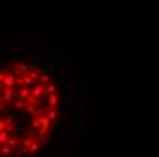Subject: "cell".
<instances>
[{"label":"cell","instance_id":"cell-1","mask_svg":"<svg viewBox=\"0 0 159 157\" xmlns=\"http://www.w3.org/2000/svg\"><path fill=\"white\" fill-rule=\"evenodd\" d=\"M16 97V92L15 88H2V92H0V102L2 104H11V101Z\"/></svg>","mask_w":159,"mask_h":157},{"label":"cell","instance_id":"cell-2","mask_svg":"<svg viewBox=\"0 0 159 157\" xmlns=\"http://www.w3.org/2000/svg\"><path fill=\"white\" fill-rule=\"evenodd\" d=\"M9 73H13L16 78L20 77L22 73H26L28 70H30V64H26V62H16V64H13V66H9V68H6Z\"/></svg>","mask_w":159,"mask_h":157},{"label":"cell","instance_id":"cell-3","mask_svg":"<svg viewBox=\"0 0 159 157\" xmlns=\"http://www.w3.org/2000/svg\"><path fill=\"white\" fill-rule=\"evenodd\" d=\"M44 93H46V86H44L42 82H39V80L33 82L31 84V97H30V99L35 101L37 97H40V95H44Z\"/></svg>","mask_w":159,"mask_h":157},{"label":"cell","instance_id":"cell-4","mask_svg":"<svg viewBox=\"0 0 159 157\" xmlns=\"http://www.w3.org/2000/svg\"><path fill=\"white\" fill-rule=\"evenodd\" d=\"M16 84H18V78L6 70V75H4V80H2V88H16Z\"/></svg>","mask_w":159,"mask_h":157},{"label":"cell","instance_id":"cell-5","mask_svg":"<svg viewBox=\"0 0 159 157\" xmlns=\"http://www.w3.org/2000/svg\"><path fill=\"white\" fill-rule=\"evenodd\" d=\"M24 51H26V46L24 44H16V46L7 47V53H11V55H22Z\"/></svg>","mask_w":159,"mask_h":157},{"label":"cell","instance_id":"cell-6","mask_svg":"<svg viewBox=\"0 0 159 157\" xmlns=\"http://www.w3.org/2000/svg\"><path fill=\"white\" fill-rule=\"evenodd\" d=\"M55 92H59V86L55 82H48L46 84V93H55Z\"/></svg>","mask_w":159,"mask_h":157},{"label":"cell","instance_id":"cell-7","mask_svg":"<svg viewBox=\"0 0 159 157\" xmlns=\"http://www.w3.org/2000/svg\"><path fill=\"white\" fill-rule=\"evenodd\" d=\"M53 64H55V61H53L51 57H46V59L42 61V66H44V68H51Z\"/></svg>","mask_w":159,"mask_h":157},{"label":"cell","instance_id":"cell-8","mask_svg":"<svg viewBox=\"0 0 159 157\" xmlns=\"http://www.w3.org/2000/svg\"><path fill=\"white\" fill-rule=\"evenodd\" d=\"M24 46L26 47H37V40H35V38H28V40H24Z\"/></svg>","mask_w":159,"mask_h":157}]
</instances>
